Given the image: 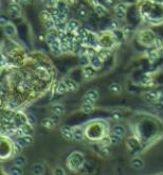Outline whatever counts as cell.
Returning a JSON list of instances; mask_svg holds the SVG:
<instances>
[{"label": "cell", "mask_w": 163, "mask_h": 175, "mask_svg": "<svg viewBox=\"0 0 163 175\" xmlns=\"http://www.w3.org/2000/svg\"><path fill=\"white\" fill-rule=\"evenodd\" d=\"M84 164V155L77 152H74L73 154H71L68 160V164H69L71 170H76L80 169V167L83 166Z\"/></svg>", "instance_id": "obj_1"}, {"label": "cell", "mask_w": 163, "mask_h": 175, "mask_svg": "<svg viewBox=\"0 0 163 175\" xmlns=\"http://www.w3.org/2000/svg\"><path fill=\"white\" fill-rule=\"evenodd\" d=\"M126 11H127V5L125 3H118L114 7V12L115 15L119 19H124L125 15H126Z\"/></svg>", "instance_id": "obj_2"}, {"label": "cell", "mask_w": 163, "mask_h": 175, "mask_svg": "<svg viewBox=\"0 0 163 175\" xmlns=\"http://www.w3.org/2000/svg\"><path fill=\"white\" fill-rule=\"evenodd\" d=\"M61 136L66 139V140L70 141L72 139H74L73 137V128L69 125H63L61 128Z\"/></svg>", "instance_id": "obj_3"}, {"label": "cell", "mask_w": 163, "mask_h": 175, "mask_svg": "<svg viewBox=\"0 0 163 175\" xmlns=\"http://www.w3.org/2000/svg\"><path fill=\"white\" fill-rule=\"evenodd\" d=\"M90 57V65L96 70H100L103 67V60L98 55V53L89 56Z\"/></svg>", "instance_id": "obj_4"}, {"label": "cell", "mask_w": 163, "mask_h": 175, "mask_svg": "<svg viewBox=\"0 0 163 175\" xmlns=\"http://www.w3.org/2000/svg\"><path fill=\"white\" fill-rule=\"evenodd\" d=\"M33 141H34V138H33L32 135H24L21 137H18L16 142H18L22 147H26L28 145L32 144Z\"/></svg>", "instance_id": "obj_5"}, {"label": "cell", "mask_w": 163, "mask_h": 175, "mask_svg": "<svg viewBox=\"0 0 163 175\" xmlns=\"http://www.w3.org/2000/svg\"><path fill=\"white\" fill-rule=\"evenodd\" d=\"M49 46H50L51 51H52V53L54 54V55L58 56L63 53V51H61V41H59L58 38L55 39L54 41H52Z\"/></svg>", "instance_id": "obj_6"}, {"label": "cell", "mask_w": 163, "mask_h": 175, "mask_svg": "<svg viewBox=\"0 0 163 175\" xmlns=\"http://www.w3.org/2000/svg\"><path fill=\"white\" fill-rule=\"evenodd\" d=\"M83 74L86 79H92L96 76V69H94L91 65L83 67Z\"/></svg>", "instance_id": "obj_7"}, {"label": "cell", "mask_w": 163, "mask_h": 175, "mask_svg": "<svg viewBox=\"0 0 163 175\" xmlns=\"http://www.w3.org/2000/svg\"><path fill=\"white\" fill-rule=\"evenodd\" d=\"M159 96H160V92H158V91H156V90L146 91L145 93H143L144 100H146V101H148V102L157 101L158 98H159Z\"/></svg>", "instance_id": "obj_8"}, {"label": "cell", "mask_w": 163, "mask_h": 175, "mask_svg": "<svg viewBox=\"0 0 163 175\" xmlns=\"http://www.w3.org/2000/svg\"><path fill=\"white\" fill-rule=\"evenodd\" d=\"M24 123H27V116L21 114H17L14 116V125L15 128H21Z\"/></svg>", "instance_id": "obj_9"}, {"label": "cell", "mask_w": 163, "mask_h": 175, "mask_svg": "<svg viewBox=\"0 0 163 175\" xmlns=\"http://www.w3.org/2000/svg\"><path fill=\"white\" fill-rule=\"evenodd\" d=\"M80 21H77V20H75V19H72L67 24V30L66 31H67V32L74 33V32H76V31L80 30Z\"/></svg>", "instance_id": "obj_10"}, {"label": "cell", "mask_w": 163, "mask_h": 175, "mask_svg": "<svg viewBox=\"0 0 163 175\" xmlns=\"http://www.w3.org/2000/svg\"><path fill=\"white\" fill-rule=\"evenodd\" d=\"M64 82L66 83V85H67L68 87V91H72V92H75V91H77L78 89V84L75 82L74 80H72V79H65L64 80Z\"/></svg>", "instance_id": "obj_11"}, {"label": "cell", "mask_w": 163, "mask_h": 175, "mask_svg": "<svg viewBox=\"0 0 163 175\" xmlns=\"http://www.w3.org/2000/svg\"><path fill=\"white\" fill-rule=\"evenodd\" d=\"M73 137L74 140L77 141V142H80L83 141L84 138H85V134H84V131L80 128H73Z\"/></svg>", "instance_id": "obj_12"}, {"label": "cell", "mask_w": 163, "mask_h": 175, "mask_svg": "<svg viewBox=\"0 0 163 175\" xmlns=\"http://www.w3.org/2000/svg\"><path fill=\"white\" fill-rule=\"evenodd\" d=\"M21 14V9L18 5H11L9 9V15L13 18H17L20 16Z\"/></svg>", "instance_id": "obj_13"}, {"label": "cell", "mask_w": 163, "mask_h": 175, "mask_svg": "<svg viewBox=\"0 0 163 175\" xmlns=\"http://www.w3.org/2000/svg\"><path fill=\"white\" fill-rule=\"evenodd\" d=\"M36 71H37V76L40 79H42V80H48V79L50 78V73H49V71L47 70V68L42 67V66H38V67L36 68Z\"/></svg>", "instance_id": "obj_14"}, {"label": "cell", "mask_w": 163, "mask_h": 175, "mask_svg": "<svg viewBox=\"0 0 163 175\" xmlns=\"http://www.w3.org/2000/svg\"><path fill=\"white\" fill-rule=\"evenodd\" d=\"M130 166L133 167V169H136V170H140V169L144 168V161L143 159H141L140 157H135L131 159Z\"/></svg>", "instance_id": "obj_15"}, {"label": "cell", "mask_w": 163, "mask_h": 175, "mask_svg": "<svg viewBox=\"0 0 163 175\" xmlns=\"http://www.w3.org/2000/svg\"><path fill=\"white\" fill-rule=\"evenodd\" d=\"M3 30H5V33L8 35V36H13V35L16 34V29L14 27V24L8 22L7 24L3 26Z\"/></svg>", "instance_id": "obj_16"}, {"label": "cell", "mask_w": 163, "mask_h": 175, "mask_svg": "<svg viewBox=\"0 0 163 175\" xmlns=\"http://www.w3.org/2000/svg\"><path fill=\"white\" fill-rule=\"evenodd\" d=\"M8 174H10V175H21V174H24L22 167L16 166V164H14L13 167H10L9 171H8Z\"/></svg>", "instance_id": "obj_17"}, {"label": "cell", "mask_w": 163, "mask_h": 175, "mask_svg": "<svg viewBox=\"0 0 163 175\" xmlns=\"http://www.w3.org/2000/svg\"><path fill=\"white\" fill-rule=\"evenodd\" d=\"M32 172L34 175H42L45 173V168L42 164H35L32 167Z\"/></svg>", "instance_id": "obj_18"}, {"label": "cell", "mask_w": 163, "mask_h": 175, "mask_svg": "<svg viewBox=\"0 0 163 175\" xmlns=\"http://www.w3.org/2000/svg\"><path fill=\"white\" fill-rule=\"evenodd\" d=\"M67 91H68V87L64 81L63 82H59L58 84H57L56 88H55V92H56L57 95H63V93L67 92Z\"/></svg>", "instance_id": "obj_19"}, {"label": "cell", "mask_w": 163, "mask_h": 175, "mask_svg": "<svg viewBox=\"0 0 163 175\" xmlns=\"http://www.w3.org/2000/svg\"><path fill=\"white\" fill-rule=\"evenodd\" d=\"M42 125L44 126V128H48V130H52V128H55L56 124L53 122V120L51 119V118H45V119L42 120Z\"/></svg>", "instance_id": "obj_20"}, {"label": "cell", "mask_w": 163, "mask_h": 175, "mask_svg": "<svg viewBox=\"0 0 163 175\" xmlns=\"http://www.w3.org/2000/svg\"><path fill=\"white\" fill-rule=\"evenodd\" d=\"M82 110H83L85 114H91V112H93V110H94V104L84 102L83 106H82Z\"/></svg>", "instance_id": "obj_21"}, {"label": "cell", "mask_w": 163, "mask_h": 175, "mask_svg": "<svg viewBox=\"0 0 163 175\" xmlns=\"http://www.w3.org/2000/svg\"><path fill=\"white\" fill-rule=\"evenodd\" d=\"M21 130L24 131V135H32V136L34 135V128H33V125L29 124L28 122L21 126Z\"/></svg>", "instance_id": "obj_22"}, {"label": "cell", "mask_w": 163, "mask_h": 175, "mask_svg": "<svg viewBox=\"0 0 163 175\" xmlns=\"http://www.w3.org/2000/svg\"><path fill=\"white\" fill-rule=\"evenodd\" d=\"M112 133L115 135H119V136L123 137L125 134H126V130L124 128V126L122 125H115L114 128H112Z\"/></svg>", "instance_id": "obj_23"}, {"label": "cell", "mask_w": 163, "mask_h": 175, "mask_svg": "<svg viewBox=\"0 0 163 175\" xmlns=\"http://www.w3.org/2000/svg\"><path fill=\"white\" fill-rule=\"evenodd\" d=\"M110 54H111V51L109 49H101L100 51L98 52V55L100 56L101 58H102L103 62L106 61L107 58L110 56Z\"/></svg>", "instance_id": "obj_24"}, {"label": "cell", "mask_w": 163, "mask_h": 175, "mask_svg": "<svg viewBox=\"0 0 163 175\" xmlns=\"http://www.w3.org/2000/svg\"><path fill=\"white\" fill-rule=\"evenodd\" d=\"M78 62H80V66L85 67V66L90 65V57L87 55V54H84V55H80V60H78Z\"/></svg>", "instance_id": "obj_25"}, {"label": "cell", "mask_w": 163, "mask_h": 175, "mask_svg": "<svg viewBox=\"0 0 163 175\" xmlns=\"http://www.w3.org/2000/svg\"><path fill=\"white\" fill-rule=\"evenodd\" d=\"M13 164H16V166H19V167H24L27 164V159L24 156H17V157L14 159Z\"/></svg>", "instance_id": "obj_26"}, {"label": "cell", "mask_w": 163, "mask_h": 175, "mask_svg": "<svg viewBox=\"0 0 163 175\" xmlns=\"http://www.w3.org/2000/svg\"><path fill=\"white\" fill-rule=\"evenodd\" d=\"M94 11H96V13L98 14L99 16H104L105 14L107 13V10L105 9V7L102 5H100V3L94 7Z\"/></svg>", "instance_id": "obj_27"}, {"label": "cell", "mask_w": 163, "mask_h": 175, "mask_svg": "<svg viewBox=\"0 0 163 175\" xmlns=\"http://www.w3.org/2000/svg\"><path fill=\"white\" fill-rule=\"evenodd\" d=\"M52 112H54V114H57L61 116V115H63L64 112H65V107H64L61 104H55L52 107Z\"/></svg>", "instance_id": "obj_28"}, {"label": "cell", "mask_w": 163, "mask_h": 175, "mask_svg": "<svg viewBox=\"0 0 163 175\" xmlns=\"http://www.w3.org/2000/svg\"><path fill=\"white\" fill-rule=\"evenodd\" d=\"M57 9H58V11L61 12V13H64V14H69V8H68V5H66L65 2H59L57 3Z\"/></svg>", "instance_id": "obj_29"}, {"label": "cell", "mask_w": 163, "mask_h": 175, "mask_svg": "<svg viewBox=\"0 0 163 175\" xmlns=\"http://www.w3.org/2000/svg\"><path fill=\"white\" fill-rule=\"evenodd\" d=\"M56 22H55V20L53 19V18H50L49 20H47V21H45V26H46V28L48 29L49 31L50 30H54L55 28H56Z\"/></svg>", "instance_id": "obj_30"}, {"label": "cell", "mask_w": 163, "mask_h": 175, "mask_svg": "<svg viewBox=\"0 0 163 175\" xmlns=\"http://www.w3.org/2000/svg\"><path fill=\"white\" fill-rule=\"evenodd\" d=\"M85 95H87L88 97H90L92 100H94V101H96V100L99 99V97H100V96H99V91L96 90V89H89Z\"/></svg>", "instance_id": "obj_31"}, {"label": "cell", "mask_w": 163, "mask_h": 175, "mask_svg": "<svg viewBox=\"0 0 163 175\" xmlns=\"http://www.w3.org/2000/svg\"><path fill=\"white\" fill-rule=\"evenodd\" d=\"M109 138H110V142H111V144H113V145H118L120 142H121V138L122 137L121 136H119V135H115V134H111L110 136H109Z\"/></svg>", "instance_id": "obj_32"}, {"label": "cell", "mask_w": 163, "mask_h": 175, "mask_svg": "<svg viewBox=\"0 0 163 175\" xmlns=\"http://www.w3.org/2000/svg\"><path fill=\"white\" fill-rule=\"evenodd\" d=\"M109 91L112 93H119L121 92V86L118 83H112L109 85Z\"/></svg>", "instance_id": "obj_33"}, {"label": "cell", "mask_w": 163, "mask_h": 175, "mask_svg": "<svg viewBox=\"0 0 163 175\" xmlns=\"http://www.w3.org/2000/svg\"><path fill=\"white\" fill-rule=\"evenodd\" d=\"M88 15V10L86 7H84V5H82V7L78 9V16H80V18H86Z\"/></svg>", "instance_id": "obj_34"}, {"label": "cell", "mask_w": 163, "mask_h": 175, "mask_svg": "<svg viewBox=\"0 0 163 175\" xmlns=\"http://www.w3.org/2000/svg\"><path fill=\"white\" fill-rule=\"evenodd\" d=\"M27 122H28L29 124H31V125L34 126L35 124H36V118H35V116L33 114H28L27 115Z\"/></svg>", "instance_id": "obj_35"}, {"label": "cell", "mask_w": 163, "mask_h": 175, "mask_svg": "<svg viewBox=\"0 0 163 175\" xmlns=\"http://www.w3.org/2000/svg\"><path fill=\"white\" fill-rule=\"evenodd\" d=\"M40 18H42L44 21H47V20H49L50 18H52V14H50L48 11H42V13H40Z\"/></svg>", "instance_id": "obj_36"}, {"label": "cell", "mask_w": 163, "mask_h": 175, "mask_svg": "<svg viewBox=\"0 0 163 175\" xmlns=\"http://www.w3.org/2000/svg\"><path fill=\"white\" fill-rule=\"evenodd\" d=\"M140 82L143 85H148L152 82V79H150V76H147V74H144V76H142V78L140 79Z\"/></svg>", "instance_id": "obj_37"}, {"label": "cell", "mask_w": 163, "mask_h": 175, "mask_svg": "<svg viewBox=\"0 0 163 175\" xmlns=\"http://www.w3.org/2000/svg\"><path fill=\"white\" fill-rule=\"evenodd\" d=\"M7 107H8V109H10V110H14L18 107V103L15 101V100H11V101H9V103H8Z\"/></svg>", "instance_id": "obj_38"}, {"label": "cell", "mask_w": 163, "mask_h": 175, "mask_svg": "<svg viewBox=\"0 0 163 175\" xmlns=\"http://www.w3.org/2000/svg\"><path fill=\"white\" fill-rule=\"evenodd\" d=\"M157 56H158V52L156 51H150L149 53H148V60H149L150 63H154V62L156 61Z\"/></svg>", "instance_id": "obj_39"}, {"label": "cell", "mask_w": 163, "mask_h": 175, "mask_svg": "<svg viewBox=\"0 0 163 175\" xmlns=\"http://www.w3.org/2000/svg\"><path fill=\"white\" fill-rule=\"evenodd\" d=\"M111 118L113 120H115V121H120L122 119V114L120 112H118V110H115V112H111Z\"/></svg>", "instance_id": "obj_40"}, {"label": "cell", "mask_w": 163, "mask_h": 175, "mask_svg": "<svg viewBox=\"0 0 163 175\" xmlns=\"http://www.w3.org/2000/svg\"><path fill=\"white\" fill-rule=\"evenodd\" d=\"M18 88L21 91H26L27 89L29 88V84L27 82H24V81H20V82L18 83Z\"/></svg>", "instance_id": "obj_41"}, {"label": "cell", "mask_w": 163, "mask_h": 175, "mask_svg": "<svg viewBox=\"0 0 163 175\" xmlns=\"http://www.w3.org/2000/svg\"><path fill=\"white\" fill-rule=\"evenodd\" d=\"M154 44H155V46H156L157 49H160V48L163 47V39L160 38V37H156Z\"/></svg>", "instance_id": "obj_42"}, {"label": "cell", "mask_w": 163, "mask_h": 175, "mask_svg": "<svg viewBox=\"0 0 163 175\" xmlns=\"http://www.w3.org/2000/svg\"><path fill=\"white\" fill-rule=\"evenodd\" d=\"M50 118L53 120V122H54V123L56 124V125H57V124H59V123H61V118H59V115L54 114V112H53V115L50 117Z\"/></svg>", "instance_id": "obj_43"}, {"label": "cell", "mask_w": 163, "mask_h": 175, "mask_svg": "<svg viewBox=\"0 0 163 175\" xmlns=\"http://www.w3.org/2000/svg\"><path fill=\"white\" fill-rule=\"evenodd\" d=\"M65 170H64L63 168H61V167H56V168L54 169V171H53V174L55 175H64L65 174Z\"/></svg>", "instance_id": "obj_44"}, {"label": "cell", "mask_w": 163, "mask_h": 175, "mask_svg": "<svg viewBox=\"0 0 163 175\" xmlns=\"http://www.w3.org/2000/svg\"><path fill=\"white\" fill-rule=\"evenodd\" d=\"M101 144H102V147H107V145H110L111 142H110V138H109V136L106 137V138H104V139H102Z\"/></svg>", "instance_id": "obj_45"}, {"label": "cell", "mask_w": 163, "mask_h": 175, "mask_svg": "<svg viewBox=\"0 0 163 175\" xmlns=\"http://www.w3.org/2000/svg\"><path fill=\"white\" fill-rule=\"evenodd\" d=\"M118 27H119V24H118V21L117 20H112V21L110 22V26H109V29L110 30H117L118 29Z\"/></svg>", "instance_id": "obj_46"}, {"label": "cell", "mask_w": 163, "mask_h": 175, "mask_svg": "<svg viewBox=\"0 0 163 175\" xmlns=\"http://www.w3.org/2000/svg\"><path fill=\"white\" fill-rule=\"evenodd\" d=\"M123 33H124V35H127L129 34V33L131 32V27L130 26H125L124 28H123Z\"/></svg>", "instance_id": "obj_47"}, {"label": "cell", "mask_w": 163, "mask_h": 175, "mask_svg": "<svg viewBox=\"0 0 163 175\" xmlns=\"http://www.w3.org/2000/svg\"><path fill=\"white\" fill-rule=\"evenodd\" d=\"M83 101H84V102H87V103H93V104H94V102H96V101H94V100H92L90 97H88L87 95H85V96H84Z\"/></svg>", "instance_id": "obj_48"}, {"label": "cell", "mask_w": 163, "mask_h": 175, "mask_svg": "<svg viewBox=\"0 0 163 175\" xmlns=\"http://www.w3.org/2000/svg\"><path fill=\"white\" fill-rule=\"evenodd\" d=\"M102 152L104 153V155H109L110 154V149H109V145L107 147H102Z\"/></svg>", "instance_id": "obj_49"}, {"label": "cell", "mask_w": 163, "mask_h": 175, "mask_svg": "<svg viewBox=\"0 0 163 175\" xmlns=\"http://www.w3.org/2000/svg\"><path fill=\"white\" fill-rule=\"evenodd\" d=\"M131 141H133V142H135V139H133V140H130V139H129V140H128V142L129 143H131ZM138 145H139V143H138V141H137V142H136V143H133V147H131V149H136V147H138Z\"/></svg>", "instance_id": "obj_50"}, {"label": "cell", "mask_w": 163, "mask_h": 175, "mask_svg": "<svg viewBox=\"0 0 163 175\" xmlns=\"http://www.w3.org/2000/svg\"><path fill=\"white\" fill-rule=\"evenodd\" d=\"M9 1V5H18L19 0H8Z\"/></svg>", "instance_id": "obj_51"}, {"label": "cell", "mask_w": 163, "mask_h": 175, "mask_svg": "<svg viewBox=\"0 0 163 175\" xmlns=\"http://www.w3.org/2000/svg\"><path fill=\"white\" fill-rule=\"evenodd\" d=\"M104 1H105V3H106V5H109V7L114 3V0H104Z\"/></svg>", "instance_id": "obj_52"}, {"label": "cell", "mask_w": 163, "mask_h": 175, "mask_svg": "<svg viewBox=\"0 0 163 175\" xmlns=\"http://www.w3.org/2000/svg\"><path fill=\"white\" fill-rule=\"evenodd\" d=\"M158 55L160 56V57H163V47L158 50Z\"/></svg>", "instance_id": "obj_53"}, {"label": "cell", "mask_w": 163, "mask_h": 175, "mask_svg": "<svg viewBox=\"0 0 163 175\" xmlns=\"http://www.w3.org/2000/svg\"><path fill=\"white\" fill-rule=\"evenodd\" d=\"M30 1H31V0H19V2L22 3V5H28Z\"/></svg>", "instance_id": "obj_54"}, {"label": "cell", "mask_w": 163, "mask_h": 175, "mask_svg": "<svg viewBox=\"0 0 163 175\" xmlns=\"http://www.w3.org/2000/svg\"><path fill=\"white\" fill-rule=\"evenodd\" d=\"M7 64V61H5V56H2V58H1V65H5Z\"/></svg>", "instance_id": "obj_55"}, {"label": "cell", "mask_w": 163, "mask_h": 175, "mask_svg": "<svg viewBox=\"0 0 163 175\" xmlns=\"http://www.w3.org/2000/svg\"><path fill=\"white\" fill-rule=\"evenodd\" d=\"M91 3L93 5V7H96V5H99V1L98 0H91Z\"/></svg>", "instance_id": "obj_56"}, {"label": "cell", "mask_w": 163, "mask_h": 175, "mask_svg": "<svg viewBox=\"0 0 163 175\" xmlns=\"http://www.w3.org/2000/svg\"><path fill=\"white\" fill-rule=\"evenodd\" d=\"M69 2H70V3H75L76 0H69Z\"/></svg>", "instance_id": "obj_57"}, {"label": "cell", "mask_w": 163, "mask_h": 175, "mask_svg": "<svg viewBox=\"0 0 163 175\" xmlns=\"http://www.w3.org/2000/svg\"><path fill=\"white\" fill-rule=\"evenodd\" d=\"M57 1H58V2H65L66 0H57Z\"/></svg>", "instance_id": "obj_58"}]
</instances>
